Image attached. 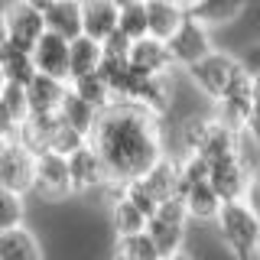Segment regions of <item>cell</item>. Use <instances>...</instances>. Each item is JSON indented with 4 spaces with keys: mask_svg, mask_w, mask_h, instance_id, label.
Segmentation results:
<instances>
[{
    "mask_svg": "<svg viewBox=\"0 0 260 260\" xmlns=\"http://www.w3.org/2000/svg\"><path fill=\"white\" fill-rule=\"evenodd\" d=\"M88 140L101 153L111 185H127L134 179L146 176L166 156L159 114L130 101H114L111 108H104L94 134Z\"/></svg>",
    "mask_w": 260,
    "mask_h": 260,
    "instance_id": "1",
    "label": "cell"
},
{
    "mask_svg": "<svg viewBox=\"0 0 260 260\" xmlns=\"http://www.w3.org/2000/svg\"><path fill=\"white\" fill-rule=\"evenodd\" d=\"M241 137L244 134L224 127L215 114H208V117H185L182 124H179V143H182V153H195V156H202L208 162L238 153L241 150Z\"/></svg>",
    "mask_w": 260,
    "mask_h": 260,
    "instance_id": "2",
    "label": "cell"
},
{
    "mask_svg": "<svg viewBox=\"0 0 260 260\" xmlns=\"http://www.w3.org/2000/svg\"><path fill=\"white\" fill-rule=\"evenodd\" d=\"M215 231L221 238L224 250L238 260H257L260 247V218L250 211V205L244 199L238 202H224L221 211L215 218Z\"/></svg>",
    "mask_w": 260,
    "mask_h": 260,
    "instance_id": "3",
    "label": "cell"
},
{
    "mask_svg": "<svg viewBox=\"0 0 260 260\" xmlns=\"http://www.w3.org/2000/svg\"><path fill=\"white\" fill-rule=\"evenodd\" d=\"M189 205H185L182 195H176V199L162 202L156 208V215L150 218V224H146V234L153 238V244L159 247L162 260L179 254V250L185 247V234H189Z\"/></svg>",
    "mask_w": 260,
    "mask_h": 260,
    "instance_id": "4",
    "label": "cell"
},
{
    "mask_svg": "<svg viewBox=\"0 0 260 260\" xmlns=\"http://www.w3.org/2000/svg\"><path fill=\"white\" fill-rule=\"evenodd\" d=\"M241 72V59H234V55L228 52H208L202 62H195L192 69H185V75L192 78V85L199 88V94H205L211 104L221 98L228 88H231V81L238 78Z\"/></svg>",
    "mask_w": 260,
    "mask_h": 260,
    "instance_id": "5",
    "label": "cell"
},
{
    "mask_svg": "<svg viewBox=\"0 0 260 260\" xmlns=\"http://www.w3.org/2000/svg\"><path fill=\"white\" fill-rule=\"evenodd\" d=\"M36 159L39 153H32L26 143L4 140V146H0V189L29 195L36 185Z\"/></svg>",
    "mask_w": 260,
    "mask_h": 260,
    "instance_id": "6",
    "label": "cell"
},
{
    "mask_svg": "<svg viewBox=\"0 0 260 260\" xmlns=\"http://www.w3.org/2000/svg\"><path fill=\"white\" fill-rule=\"evenodd\" d=\"M32 192H36L43 202H62V199H69V195H75V189H72L69 156H65V153H55V150L39 153Z\"/></svg>",
    "mask_w": 260,
    "mask_h": 260,
    "instance_id": "7",
    "label": "cell"
},
{
    "mask_svg": "<svg viewBox=\"0 0 260 260\" xmlns=\"http://www.w3.org/2000/svg\"><path fill=\"white\" fill-rule=\"evenodd\" d=\"M46 13L36 10L29 0H10L4 7V39H13V43L32 49L46 36Z\"/></svg>",
    "mask_w": 260,
    "mask_h": 260,
    "instance_id": "8",
    "label": "cell"
},
{
    "mask_svg": "<svg viewBox=\"0 0 260 260\" xmlns=\"http://www.w3.org/2000/svg\"><path fill=\"white\" fill-rule=\"evenodd\" d=\"M166 43H169V52H173V59H176V69H192V65L202 62L208 52H215V49H211V29L205 23H199L192 13H189V20L173 32V39H166Z\"/></svg>",
    "mask_w": 260,
    "mask_h": 260,
    "instance_id": "9",
    "label": "cell"
},
{
    "mask_svg": "<svg viewBox=\"0 0 260 260\" xmlns=\"http://www.w3.org/2000/svg\"><path fill=\"white\" fill-rule=\"evenodd\" d=\"M69 169H72V189L75 195H91L101 185H111L108 166H104L101 153L94 150V143H81L75 153H69Z\"/></svg>",
    "mask_w": 260,
    "mask_h": 260,
    "instance_id": "10",
    "label": "cell"
},
{
    "mask_svg": "<svg viewBox=\"0 0 260 260\" xmlns=\"http://www.w3.org/2000/svg\"><path fill=\"white\" fill-rule=\"evenodd\" d=\"M250 176H254V169L247 166V159L241 156V150L211 162V185L218 189V195H221L224 202L244 199V192H247V185H250Z\"/></svg>",
    "mask_w": 260,
    "mask_h": 260,
    "instance_id": "11",
    "label": "cell"
},
{
    "mask_svg": "<svg viewBox=\"0 0 260 260\" xmlns=\"http://www.w3.org/2000/svg\"><path fill=\"white\" fill-rule=\"evenodd\" d=\"M32 59H36V69L43 75H55L69 81L72 78V39L46 29V36L32 46Z\"/></svg>",
    "mask_w": 260,
    "mask_h": 260,
    "instance_id": "12",
    "label": "cell"
},
{
    "mask_svg": "<svg viewBox=\"0 0 260 260\" xmlns=\"http://www.w3.org/2000/svg\"><path fill=\"white\" fill-rule=\"evenodd\" d=\"M130 65H134L140 75H169V72L176 69V59H173V52H169L166 39L143 36L130 49Z\"/></svg>",
    "mask_w": 260,
    "mask_h": 260,
    "instance_id": "13",
    "label": "cell"
},
{
    "mask_svg": "<svg viewBox=\"0 0 260 260\" xmlns=\"http://www.w3.org/2000/svg\"><path fill=\"white\" fill-rule=\"evenodd\" d=\"M29 114H32V108H29L26 85L4 81V85H0V120H4V140H16L20 124L29 117Z\"/></svg>",
    "mask_w": 260,
    "mask_h": 260,
    "instance_id": "14",
    "label": "cell"
},
{
    "mask_svg": "<svg viewBox=\"0 0 260 260\" xmlns=\"http://www.w3.org/2000/svg\"><path fill=\"white\" fill-rule=\"evenodd\" d=\"M0 75H4V81H13V85H29L39 75L32 49L13 43V39H4L0 43Z\"/></svg>",
    "mask_w": 260,
    "mask_h": 260,
    "instance_id": "15",
    "label": "cell"
},
{
    "mask_svg": "<svg viewBox=\"0 0 260 260\" xmlns=\"http://www.w3.org/2000/svg\"><path fill=\"white\" fill-rule=\"evenodd\" d=\"M69 88H72V85H69L65 78L43 75V72H39V75L26 85L32 114H55V111L62 108V101H65V94H69Z\"/></svg>",
    "mask_w": 260,
    "mask_h": 260,
    "instance_id": "16",
    "label": "cell"
},
{
    "mask_svg": "<svg viewBox=\"0 0 260 260\" xmlns=\"http://www.w3.org/2000/svg\"><path fill=\"white\" fill-rule=\"evenodd\" d=\"M146 13H150V36L173 39V32L189 20V4H179V0H146Z\"/></svg>",
    "mask_w": 260,
    "mask_h": 260,
    "instance_id": "17",
    "label": "cell"
},
{
    "mask_svg": "<svg viewBox=\"0 0 260 260\" xmlns=\"http://www.w3.org/2000/svg\"><path fill=\"white\" fill-rule=\"evenodd\" d=\"M0 260H46L43 244L26 224L0 231Z\"/></svg>",
    "mask_w": 260,
    "mask_h": 260,
    "instance_id": "18",
    "label": "cell"
},
{
    "mask_svg": "<svg viewBox=\"0 0 260 260\" xmlns=\"http://www.w3.org/2000/svg\"><path fill=\"white\" fill-rule=\"evenodd\" d=\"M85 10V32L94 39H108L111 32H117L120 26V7L114 0H81Z\"/></svg>",
    "mask_w": 260,
    "mask_h": 260,
    "instance_id": "19",
    "label": "cell"
},
{
    "mask_svg": "<svg viewBox=\"0 0 260 260\" xmlns=\"http://www.w3.org/2000/svg\"><path fill=\"white\" fill-rule=\"evenodd\" d=\"M46 26L52 32H59L65 39H78L85 32V10L81 0H55L46 10Z\"/></svg>",
    "mask_w": 260,
    "mask_h": 260,
    "instance_id": "20",
    "label": "cell"
},
{
    "mask_svg": "<svg viewBox=\"0 0 260 260\" xmlns=\"http://www.w3.org/2000/svg\"><path fill=\"white\" fill-rule=\"evenodd\" d=\"M254 4V0H199V4L189 7V13L199 23H205L208 29L224 26V23H234L238 16H244V10Z\"/></svg>",
    "mask_w": 260,
    "mask_h": 260,
    "instance_id": "21",
    "label": "cell"
},
{
    "mask_svg": "<svg viewBox=\"0 0 260 260\" xmlns=\"http://www.w3.org/2000/svg\"><path fill=\"white\" fill-rule=\"evenodd\" d=\"M130 104H140L153 114H166L169 104H173V72L169 75H143Z\"/></svg>",
    "mask_w": 260,
    "mask_h": 260,
    "instance_id": "22",
    "label": "cell"
},
{
    "mask_svg": "<svg viewBox=\"0 0 260 260\" xmlns=\"http://www.w3.org/2000/svg\"><path fill=\"white\" fill-rule=\"evenodd\" d=\"M140 182L146 185V192H150L159 205L169 202V199H176V195H179V162L169 159V156H162L150 173L140 176Z\"/></svg>",
    "mask_w": 260,
    "mask_h": 260,
    "instance_id": "23",
    "label": "cell"
},
{
    "mask_svg": "<svg viewBox=\"0 0 260 260\" xmlns=\"http://www.w3.org/2000/svg\"><path fill=\"white\" fill-rule=\"evenodd\" d=\"M185 199V205H189V215H192V221H202V224H215V218H218V211H221L224 205V199L218 195V189L211 185V179H205V182H199V185H192L189 192L182 195Z\"/></svg>",
    "mask_w": 260,
    "mask_h": 260,
    "instance_id": "24",
    "label": "cell"
},
{
    "mask_svg": "<svg viewBox=\"0 0 260 260\" xmlns=\"http://www.w3.org/2000/svg\"><path fill=\"white\" fill-rule=\"evenodd\" d=\"M111 224H114V234L117 238H130V234H140L146 231V224H150V215L137 205V202H130L124 192L114 199L111 205Z\"/></svg>",
    "mask_w": 260,
    "mask_h": 260,
    "instance_id": "25",
    "label": "cell"
},
{
    "mask_svg": "<svg viewBox=\"0 0 260 260\" xmlns=\"http://www.w3.org/2000/svg\"><path fill=\"white\" fill-rule=\"evenodd\" d=\"M59 114L65 117V124H69V127H75L78 134L91 137L94 127H98V117H101V108H94L91 101H85L78 91H72V88H69V94H65Z\"/></svg>",
    "mask_w": 260,
    "mask_h": 260,
    "instance_id": "26",
    "label": "cell"
},
{
    "mask_svg": "<svg viewBox=\"0 0 260 260\" xmlns=\"http://www.w3.org/2000/svg\"><path fill=\"white\" fill-rule=\"evenodd\" d=\"M101 62H104V43L101 39L88 36V32H81L78 39H72V78L91 75V72L101 69Z\"/></svg>",
    "mask_w": 260,
    "mask_h": 260,
    "instance_id": "27",
    "label": "cell"
},
{
    "mask_svg": "<svg viewBox=\"0 0 260 260\" xmlns=\"http://www.w3.org/2000/svg\"><path fill=\"white\" fill-rule=\"evenodd\" d=\"M72 85V91H78L85 101H91L94 108H111L117 98H114V91H111V85H108V78L101 75V69L98 72H91V75H81V78H72L69 81Z\"/></svg>",
    "mask_w": 260,
    "mask_h": 260,
    "instance_id": "28",
    "label": "cell"
},
{
    "mask_svg": "<svg viewBox=\"0 0 260 260\" xmlns=\"http://www.w3.org/2000/svg\"><path fill=\"white\" fill-rule=\"evenodd\" d=\"M117 260H162L159 247L153 244V238L146 231L130 234V238H117V250H114Z\"/></svg>",
    "mask_w": 260,
    "mask_h": 260,
    "instance_id": "29",
    "label": "cell"
},
{
    "mask_svg": "<svg viewBox=\"0 0 260 260\" xmlns=\"http://www.w3.org/2000/svg\"><path fill=\"white\" fill-rule=\"evenodd\" d=\"M124 36H130L137 43V39L150 36V13H146V0L140 4H127L120 7V26H117Z\"/></svg>",
    "mask_w": 260,
    "mask_h": 260,
    "instance_id": "30",
    "label": "cell"
},
{
    "mask_svg": "<svg viewBox=\"0 0 260 260\" xmlns=\"http://www.w3.org/2000/svg\"><path fill=\"white\" fill-rule=\"evenodd\" d=\"M26 224V195L0 189V231Z\"/></svg>",
    "mask_w": 260,
    "mask_h": 260,
    "instance_id": "31",
    "label": "cell"
},
{
    "mask_svg": "<svg viewBox=\"0 0 260 260\" xmlns=\"http://www.w3.org/2000/svg\"><path fill=\"white\" fill-rule=\"evenodd\" d=\"M130 49H134V39L117 29L104 39V59H130Z\"/></svg>",
    "mask_w": 260,
    "mask_h": 260,
    "instance_id": "32",
    "label": "cell"
},
{
    "mask_svg": "<svg viewBox=\"0 0 260 260\" xmlns=\"http://www.w3.org/2000/svg\"><path fill=\"white\" fill-rule=\"evenodd\" d=\"M241 69L247 72L250 78L260 75V39H257V43H250V46L241 52Z\"/></svg>",
    "mask_w": 260,
    "mask_h": 260,
    "instance_id": "33",
    "label": "cell"
},
{
    "mask_svg": "<svg viewBox=\"0 0 260 260\" xmlns=\"http://www.w3.org/2000/svg\"><path fill=\"white\" fill-rule=\"evenodd\" d=\"M244 202H247L250 211L260 218V173L250 176V185H247V192H244Z\"/></svg>",
    "mask_w": 260,
    "mask_h": 260,
    "instance_id": "34",
    "label": "cell"
},
{
    "mask_svg": "<svg viewBox=\"0 0 260 260\" xmlns=\"http://www.w3.org/2000/svg\"><path fill=\"white\" fill-rule=\"evenodd\" d=\"M250 101H254V117H260V75L254 78V88H250Z\"/></svg>",
    "mask_w": 260,
    "mask_h": 260,
    "instance_id": "35",
    "label": "cell"
},
{
    "mask_svg": "<svg viewBox=\"0 0 260 260\" xmlns=\"http://www.w3.org/2000/svg\"><path fill=\"white\" fill-rule=\"evenodd\" d=\"M247 137H250V140H254V143L260 146V117H254V120H250V127H247Z\"/></svg>",
    "mask_w": 260,
    "mask_h": 260,
    "instance_id": "36",
    "label": "cell"
},
{
    "mask_svg": "<svg viewBox=\"0 0 260 260\" xmlns=\"http://www.w3.org/2000/svg\"><path fill=\"white\" fill-rule=\"evenodd\" d=\"M29 4H32V7H36V10H43V13H46V10H49V7H52V4H55V0H29Z\"/></svg>",
    "mask_w": 260,
    "mask_h": 260,
    "instance_id": "37",
    "label": "cell"
},
{
    "mask_svg": "<svg viewBox=\"0 0 260 260\" xmlns=\"http://www.w3.org/2000/svg\"><path fill=\"white\" fill-rule=\"evenodd\" d=\"M166 260H195V257H192V250H185V247H182V250H179V254L166 257Z\"/></svg>",
    "mask_w": 260,
    "mask_h": 260,
    "instance_id": "38",
    "label": "cell"
},
{
    "mask_svg": "<svg viewBox=\"0 0 260 260\" xmlns=\"http://www.w3.org/2000/svg\"><path fill=\"white\" fill-rule=\"evenodd\" d=\"M117 7H127V4H140V0H114Z\"/></svg>",
    "mask_w": 260,
    "mask_h": 260,
    "instance_id": "39",
    "label": "cell"
},
{
    "mask_svg": "<svg viewBox=\"0 0 260 260\" xmlns=\"http://www.w3.org/2000/svg\"><path fill=\"white\" fill-rule=\"evenodd\" d=\"M185 4H189V7H192V4H199V0H185Z\"/></svg>",
    "mask_w": 260,
    "mask_h": 260,
    "instance_id": "40",
    "label": "cell"
},
{
    "mask_svg": "<svg viewBox=\"0 0 260 260\" xmlns=\"http://www.w3.org/2000/svg\"><path fill=\"white\" fill-rule=\"evenodd\" d=\"M257 260H260V247H257Z\"/></svg>",
    "mask_w": 260,
    "mask_h": 260,
    "instance_id": "41",
    "label": "cell"
},
{
    "mask_svg": "<svg viewBox=\"0 0 260 260\" xmlns=\"http://www.w3.org/2000/svg\"><path fill=\"white\" fill-rule=\"evenodd\" d=\"M179 4H185V0H179Z\"/></svg>",
    "mask_w": 260,
    "mask_h": 260,
    "instance_id": "42",
    "label": "cell"
},
{
    "mask_svg": "<svg viewBox=\"0 0 260 260\" xmlns=\"http://www.w3.org/2000/svg\"><path fill=\"white\" fill-rule=\"evenodd\" d=\"M7 4H10V0H7Z\"/></svg>",
    "mask_w": 260,
    "mask_h": 260,
    "instance_id": "43",
    "label": "cell"
}]
</instances>
